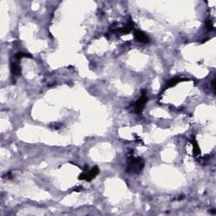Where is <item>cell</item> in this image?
Instances as JSON below:
<instances>
[{"label": "cell", "instance_id": "1", "mask_svg": "<svg viewBox=\"0 0 216 216\" xmlns=\"http://www.w3.org/2000/svg\"><path fill=\"white\" fill-rule=\"evenodd\" d=\"M143 167V160L141 158L129 156V161L127 163V171L131 173H139Z\"/></svg>", "mask_w": 216, "mask_h": 216}, {"label": "cell", "instance_id": "2", "mask_svg": "<svg viewBox=\"0 0 216 216\" xmlns=\"http://www.w3.org/2000/svg\"><path fill=\"white\" fill-rule=\"evenodd\" d=\"M98 173H99V169H98L97 166H95L90 170H85V171L82 173L79 178L80 180L91 181L98 175Z\"/></svg>", "mask_w": 216, "mask_h": 216}, {"label": "cell", "instance_id": "3", "mask_svg": "<svg viewBox=\"0 0 216 216\" xmlns=\"http://www.w3.org/2000/svg\"><path fill=\"white\" fill-rule=\"evenodd\" d=\"M147 102V96L146 94L144 93V91H143V95L140 96L139 100L136 102L134 105V111L136 112H140L141 111L143 110V108L145 106Z\"/></svg>", "mask_w": 216, "mask_h": 216}, {"label": "cell", "instance_id": "4", "mask_svg": "<svg viewBox=\"0 0 216 216\" xmlns=\"http://www.w3.org/2000/svg\"><path fill=\"white\" fill-rule=\"evenodd\" d=\"M134 37L137 41H139V42H142V43H147V42H149V40H150L149 37H147L143 31H135Z\"/></svg>", "mask_w": 216, "mask_h": 216}, {"label": "cell", "instance_id": "5", "mask_svg": "<svg viewBox=\"0 0 216 216\" xmlns=\"http://www.w3.org/2000/svg\"><path fill=\"white\" fill-rule=\"evenodd\" d=\"M11 72L14 76H18L21 74V69L16 62H13L11 63Z\"/></svg>", "mask_w": 216, "mask_h": 216}, {"label": "cell", "instance_id": "6", "mask_svg": "<svg viewBox=\"0 0 216 216\" xmlns=\"http://www.w3.org/2000/svg\"><path fill=\"white\" fill-rule=\"evenodd\" d=\"M182 80V79H178V78H174V79H171V80H169L167 83V85L166 86V89H168L169 87H171V86H174L176 85V84H178L179 82H181Z\"/></svg>", "mask_w": 216, "mask_h": 216}, {"label": "cell", "instance_id": "7", "mask_svg": "<svg viewBox=\"0 0 216 216\" xmlns=\"http://www.w3.org/2000/svg\"><path fill=\"white\" fill-rule=\"evenodd\" d=\"M192 144H193V154H194L195 155H199L200 149L199 147H198V145L197 142H196L194 139H193V141H192Z\"/></svg>", "mask_w": 216, "mask_h": 216}, {"label": "cell", "instance_id": "8", "mask_svg": "<svg viewBox=\"0 0 216 216\" xmlns=\"http://www.w3.org/2000/svg\"><path fill=\"white\" fill-rule=\"evenodd\" d=\"M31 56L28 54V53H18L15 54V58L16 59H21L22 57H31Z\"/></svg>", "mask_w": 216, "mask_h": 216}, {"label": "cell", "instance_id": "9", "mask_svg": "<svg viewBox=\"0 0 216 216\" xmlns=\"http://www.w3.org/2000/svg\"><path fill=\"white\" fill-rule=\"evenodd\" d=\"M206 26H207V28L209 30V31H212V30H214V25H213L212 22H211V21H207V22H206Z\"/></svg>", "mask_w": 216, "mask_h": 216}]
</instances>
